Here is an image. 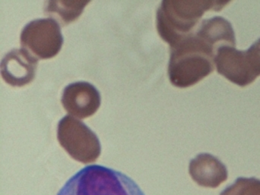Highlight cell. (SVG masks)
I'll list each match as a JSON object with an SVG mask.
<instances>
[{
    "instance_id": "8",
    "label": "cell",
    "mask_w": 260,
    "mask_h": 195,
    "mask_svg": "<svg viewBox=\"0 0 260 195\" xmlns=\"http://www.w3.org/2000/svg\"><path fill=\"white\" fill-rule=\"evenodd\" d=\"M38 64V58L28 50L13 49L2 59V77L12 87H24L35 79Z\"/></svg>"
},
{
    "instance_id": "6",
    "label": "cell",
    "mask_w": 260,
    "mask_h": 195,
    "mask_svg": "<svg viewBox=\"0 0 260 195\" xmlns=\"http://www.w3.org/2000/svg\"><path fill=\"white\" fill-rule=\"evenodd\" d=\"M61 27L53 18H38L27 23L21 32V47L39 59L58 54L63 44Z\"/></svg>"
},
{
    "instance_id": "11",
    "label": "cell",
    "mask_w": 260,
    "mask_h": 195,
    "mask_svg": "<svg viewBox=\"0 0 260 195\" xmlns=\"http://www.w3.org/2000/svg\"><path fill=\"white\" fill-rule=\"evenodd\" d=\"M220 195H260V180L256 178H238Z\"/></svg>"
},
{
    "instance_id": "2",
    "label": "cell",
    "mask_w": 260,
    "mask_h": 195,
    "mask_svg": "<svg viewBox=\"0 0 260 195\" xmlns=\"http://www.w3.org/2000/svg\"><path fill=\"white\" fill-rule=\"evenodd\" d=\"M229 3L209 0H164L156 14L157 32L172 48L195 31L194 27L206 12H218Z\"/></svg>"
},
{
    "instance_id": "3",
    "label": "cell",
    "mask_w": 260,
    "mask_h": 195,
    "mask_svg": "<svg viewBox=\"0 0 260 195\" xmlns=\"http://www.w3.org/2000/svg\"><path fill=\"white\" fill-rule=\"evenodd\" d=\"M57 195H145L126 175L108 167L88 165L70 178Z\"/></svg>"
},
{
    "instance_id": "1",
    "label": "cell",
    "mask_w": 260,
    "mask_h": 195,
    "mask_svg": "<svg viewBox=\"0 0 260 195\" xmlns=\"http://www.w3.org/2000/svg\"><path fill=\"white\" fill-rule=\"evenodd\" d=\"M223 45L236 46L232 24L221 16L203 20L198 29L171 48L168 73L171 84L187 88L210 75L217 50Z\"/></svg>"
},
{
    "instance_id": "7",
    "label": "cell",
    "mask_w": 260,
    "mask_h": 195,
    "mask_svg": "<svg viewBox=\"0 0 260 195\" xmlns=\"http://www.w3.org/2000/svg\"><path fill=\"white\" fill-rule=\"evenodd\" d=\"M61 102L65 110L79 119L92 116L100 107L102 98L99 90L88 82L69 84L62 92Z\"/></svg>"
},
{
    "instance_id": "4",
    "label": "cell",
    "mask_w": 260,
    "mask_h": 195,
    "mask_svg": "<svg viewBox=\"0 0 260 195\" xmlns=\"http://www.w3.org/2000/svg\"><path fill=\"white\" fill-rule=\"evenodd\" d=\"M217 72L232 83L245 87L260 76V38L245 51L223 45L215 58Z\"/></svg>"
},
{
    "instance_id": "10",
    "label": "cell",
    "mask_w": 260,
    "mask_h": 195,
    "mask_svg": "<svg viewBox=\"0 0 260 195\" xmlns=\"http://www.w3.org/2000/svg\"><path fill=\"white\" fill-rule=\"evenodd\" d=\"M89 1H47L44 13L55 18L62 26L77 19Z\"/></svg>"
},
{
    "instance_id": "5",
    "label": "cell",
    "mask_w": 260,
    "mask_h": 195,
    "mask_svg": "<svg viewBox=\"0 0 260 195\" xmlns=\"http://www.w3.org/2000/svg\"><path fill=\"white\" fill-rule=\"evenodd\" d=\"M57 139L75 160L84 164L95 162L102 153L97 135L82 121L66 115L58 123Z\"/></svg>"
},
{
    "instance_id": "9",
    "label": "cell",
    "mask_w": 260,
    "mask_h": 195,
    "mask_svg": "<svg viewBox=\"0 0 260 195\" xmlns=\"http://www.w3.org/2000/svg\"><path fill=\"white\" fill-rule=\"evenodd\" d=\"M189 173L194 182L206 188H218L228 179L225 165L209 153H201L189 162Z\"/></svg>"
}]
</instances>
